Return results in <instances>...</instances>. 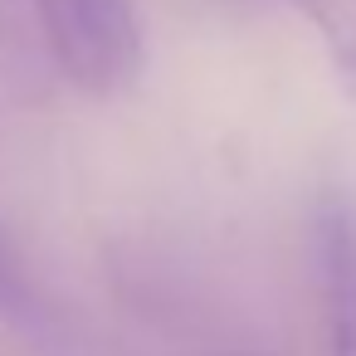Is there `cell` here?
I'll use <instances>...</instances> for the list:
<instances>
[{"label": "cell", "instance_id": "obj_3", "mask_svg": "<svg viewBox=\"0 0 356 356\" xmlns=\"http://www.w3.org/2000/svg\"><path fill=\"white\" fill-rule=\"evenodd\" d=\"M0 327H10L44 356H83V337L74 317L44 293V283L35 278L6 225H0Z\"/></svg>", "mask_w": 356, "mask_h": 356}, {"label": "cell", "instance_id": "obj_5", "mask_svg": "<svg viewBox=\"0 0 356 356\" xmlns=\"http://www.w3.org/2000/svg\"><path fill=\"white\" fill-rule=\"evenodd\" d=\"M298 6H302V10H312V6H322V0H298Z\"/></svg>", "mask_w": 356, "mask_h": 356}, {"label": "cell", "instance_id": "obj_1", "mask_svg": "<svg viewBox=\"0 0 356 356\" xmlns=\"http://www.w3.org/2000/svg\"><path fill=\"white\" fill-rule=\"evenodd\" d=\"M49 64L88 98L122 93L142 69V25L132 0H30Z\"/></svg>", "mask_w": 356, "mask_h": 356}, {"label": "cell", "instance_id": "obj_4", "mask_svg": "<svg viewBox=\"0 0 356 356\" xmlns=\"http://www.w3.org/2000/svg\"><path fill=\"white\" fill-rule=\"evenodd\" d=\"M307 15L317 20L322 44H327V54H332V69H337L341 88H346V93H351V103H356V25H351L346 15H337L332 6H312Z\"/></svg>", "mask_w": 356, "mask_h": 356}, {"label": "cell", "instance_id": "obj_2", "mask_svg": "<svg viewBox=\"0 0 356 356\" xmlns=\"http://www.w3.org/2000/svg\"><path fill=\"white\" fill-rule=\"evenodd\" d=\"M307 273L327 356H356V200L322 191L307 220Z\"/></svg>", "mask_w": 356, "mask_h": 356}]
</instances>
